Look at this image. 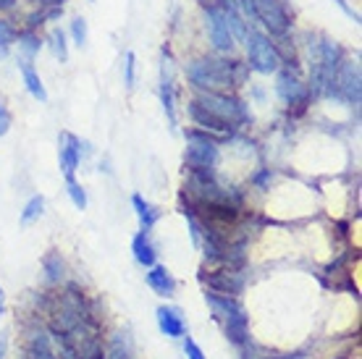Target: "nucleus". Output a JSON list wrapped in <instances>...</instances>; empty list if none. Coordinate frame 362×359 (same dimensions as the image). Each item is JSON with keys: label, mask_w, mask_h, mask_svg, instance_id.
<instances>
[{"label": "nucleus", "mask_w": 362, "mask_h": 359, "mask_svg": "<svg viewBox=\"0 0 362 359\" xmlns=\"http://www.w3.org/2000/svg\"><path fill=\"white\" fill-rule=\"evenodd\" d=\"M187 79L199 92H226L247 81V69L239 61L197 58L187 66Z\"/></svg>", "instance_id": "obj_1"}, {"label": "nucleus", "mask_w": 362, "mask_h": 359, "mask_svg": "<svg viewBox=\"0 0 362 359\" xmlns=\"http://www.w3.org/2000/svg\"><path fill=\"white\" fill-rule=\"evenodd\" d=\"M197 102L208 110V113H213V116H218L221 121L231 124L234 129L236 126L247 124V121H252V116H250V110H247L245 102H242L239 98L226 95V92H199Z\"/></svg>", "instance_id": "obj_2"}, {"label": "nucleus", "mask_w": 362, "mask_h": 359, "mask_svg": "<svg viewBox=\"0 0 362 359\" xmlns=\"http://www.w3.org/2000/svg\"><path fill=\"white\" fill-rule=\"evenodd\" d=\"M247 55H250V69L257 73H276L281 69V53L279 47L271 42V37H265L263 32L250 29L245 37Z\"/></svg>", "instance_id": "obj_3"}, {"label": "nucleus", "mask_w": 362, "mask_h": 359, "mask_svg": "<svg viewBox=\"0 0 362 359\" xmlns=\"http://www.w3.org/2000/svg\"><path fill=\"white\" fill-rule=\"evenodd\" d=\"M187 139H189V147H187L184 160L189 165V173H213L218 163V144L199 131H189Z\"/></svg>", "instance_id": "obj_4"}, {"label": "nucleus", "mask_w": 362, "mask_h": 359, "mask_svg": "<svg viewBox=\"0 0 362 359\" xmlns=\"http://www.w3.org/2000/svg\"><path fill=\"white\" fill-rule=\"evenodd\" d=\"M252 8L257 21L263 24L271 35H286L291 27V16L281 0H252Z\"/></svg>", "instance_id": "obj_5"}, {"label": "nucleus", "mask_w": 362, "mask_h": 359, "mask_svg": "<svg viewBox=\"0 0 362 359\" xmlns=\"http://www.w3.org/2000/svg\"><path fill=\"white\" fill-rule=\"evenodd\" d=\"M205 27H208L210 42L216 50L221 53H231L234 50V35H231V27L226 21V13L221 6H208L205 8Z\"/></svg>", "instance_id": "obj_6"}, {"label": "nucleus", "mask_w": 362, "mask_h": 359, "mask_svg": "<svg viewBox=\"0 0 362 359\" xmlns=\"http://www.w3.org/2000/svg\"><path fill=\"white\" fill-rule=\"evenodd\" d=\"M328 95H339L346 102L360 105V66L357 63H339Z\"/></svg>", "instance_id": "obj_7"}, {"label": "nucleus", "mask_w": 362, "mask_h": 359, "mask_svg": "<svg viewBox=\"0 0 362 359\" xmlns=\"http://www.w3.org/2000/svg\"><path fill=\"white\" fill-rule=\"evenodd\" d=\"M58 158H61V171L66 179H74V171L79 168L82 160V142L79 136H74L71 131H64L58 136Z\"/></svg>", "instance_id": "obj_8"}, {"label": "nucleus", "mask_w": 362, "mask_h": 359, "mask_svg": "<svg viewBox=\"0 0 362 359\" xmlns=\"http://www.w3.org/2000/svg\"><path fill=\"white\" fill-rule=\"evenodd\" d=\"M160 102H163L165 118L171 129L176 126V105H173V63L163 53V66H160Z\"/></svg>", "instance_id": "obj_9"}, {"label": "nucleus", "mask_w": 362, "mask_h": 359, "mask_svg": "<svg viewBox=\"0 0 362 359\" xmlns=\"http://www.w3.org/2000/svg\"><path fill=\"white\" fill-rule=\"evenodd\" d=\"M189 118L194 121V126L205 129V131H218V134H228V131L234 129L231 124H226V121H221L218 116L208 113V110L199 105L197 100H192V102H189Z\"/></svg>", "instance_id": "obj_10"}, {"label": "nucleus", "mask_w": 362, "mask_h": 359, "mask_svg": "<svg viewBox=\"0 0 362 359\" xmlns=\"http://www.w3.org/2000/svg\"><path fill=\"white\" fill-rule=\"evenodd\" d=\"M158 325H160V331L165 336H171V339H181L184 333H187V323H184V317L176 307H158Z\"/></svg>", "instance_id": "obj_11"}, {"label": "nucleus", "mask_w": 362, "mask_h": 359, "mask_svg": "<svg viewBox=\"0 0 362 359\" xmlns=\"http://www.w3.org/2000/svg\"><path fill=\"white\" fill-rule=\"evenodd\" d=\"M202 281H208L210 288H216L218 294H226V297H234V294H242V288H245V281L239 273H213V276H205Z\"/></svg>", "instance_id": "obj_12"}, {"label": "nucleus", "mask_w": 362, "mask_h": 359, "mask_svg": "<svg viewBox=\"0 0 362 359\" xmlns=\"http://www.w3.org/2000/svg\"><path fill=\"white\" fill-rule=\"evenodd\" d=\"M276 92H279V98L284 100V102L294 105V102H297V100L305 95V87H302V81H299L297 73L281 71L279 79H276Z\"/></svg>", "instance_id": "obj_13"}, {"label": "nucleus", "mask_w": 362, "mask_h": 359, "mask_svg": "<svg viewBox=\"0 0 362 359\" xmlns=\"http://www.w3.org/2000/svg\"><path fill=\"white\" fill-rule=\"evenodd\" d=\"M223 323H226L228 341L236 343V346H245V343H247V333H250V325H247V314H245V310H242V305L236 307L234 312L228 314Z\"/></svg>", "instance_id": "obj_14"}, {"label": "nucleus", "mask_w": 362, "mask_h": 359, "mask_svg": "<svg viewBox=\"0 0 362 359\" xmlns=\"http://www.w3.org/2000/svg\"><path fill=\"white\" fill-rule=\"evenodd\" d=\"M18 69H21V76H24V84H27L29 95H32L35 100H40V102H47L45 84H42V79H40V73L35 71L32 61H27V58H18Z\"/></svg>", "instance_id": "obj_15"}, {"label": "nucleus", "mask_w": 362, "mask_h": 359, "mask_svg": "<svg viewBox=\"0 0 362 359\" xmlns=\"http://www.w3.org/2000/svg\"><path fill=\"white\" fill-rule=\"evenodd\" d=\"M147 286L153 288L155 294H160V297H173V291H176V281H173V276L165 268L153 265L150 273H147Z\"/></svg>", "instance_id": "obj_16"}, {"label": "nucleus", "mask_w": 362, "mask_h": 359, "mask_svg": "<svg viewBox=\"0 0 362 359\" xmlns=\"http://www.w3.org/2000/svg\"><path fill=\"white\" fill-rule=\"evenodd\" d=\"M132 252H134V260L139 262V265H145V268H153L155 265V247L153 242L147 239L145 231H139V234L134 236V242H132Z\"/></svg>", "instance_id": "obj_17"}, {"label": "nucleus", "mask_w": 362, "mask_h": 359, "mask_svg": "<svg viewBox=\"0 0 362 359\" xmlns=\"http://www.w3.org/2000/svg\"><path fill=\"white\" fill-rule=\"evenodd\" d=\"M132 205H134V210H136V218H139V225H142V231H150L155 225V220H158V210H155L150 202H147L142 194H134L132 197Z\"/></svg>", "instance_id": "obj_18"}, {"label": "nucleus", "mask_w": 362, "mask_h": 359, "mask_svg": "<svg viewBox=\"0 0 362 359\" xmlns=\"http://www.w3.org/2000/svg\"><path fill=\"white\" fill-rule=\"evenodd\" d=\"M42 268H45L47 283H61V281H64L66 265H64V260H61V254H55V252L45 254V260H42Z\"/></svg>", "instance_id": "obj_19"}, {"label": "nucleus", "mask_w": 362, "mask_h": 359, "mask_svg": "<svg viewBox=\"0 0 362 359\" xmlns=\"http://www.w3.org/2000/svg\"><path fill=\"white\" fill-rule=\"evenodd\" d=\"M205 299H208V305H210V310H213V314H216V317H221V320H226L228 314L239 307V302L228 299L226 294H223V297H221V294H205Z\"/></svg>", "instance_id": "obj_20"}, {"label": "nucleus", "mask_w": 362, "mask_h": 359, "mask_svg": "<svg viewBox=\"0 0 362 359\" xmlns=\"http://www.w3.org/2000/svg\"><path fill=\"white\" fill-rule=\"evenodd\" d=\"M40 47H42V42H40V37H37V35H32V32L18 35V50L24 53V58H27V61H35L37 55H40Z\"/></svg>", "instance_id": "obj_21"}, {"label": "nucleus", "mask_w": 362, "mask_h": 359, "mask_svg": "<svg viewBox=\"0 0 362 359\" xmlns=\"http://www.w3.org/2000/svg\"><path fill=\"white\" fill-rule=\"evenodd\" d=\"M42 213H45V197H40V194H37V197L29 199L27 207L21 210V225L35 223V220L42 216Z\"/></svg>", "instance_id": "obj_22"}, {"label": "nucleus", "mask_w": 362, "mask_h": 359, "mask_svg": "<svg viewBox=\"0 0 362 359\" xmlns=\"http://www.w3.org/2000/svg\"><path fill=\"white\" fill-rule=\"evenodd\" d=\"M50 47H53L55 58H58L61 63L69 61V42H66L64 29H53V32H50Z\"/></svg>", "instance_id": "obj_23"}, {"label": "nucleus", "mask_w": 362, "mask_h": 359, "mask_svg": "<svg viewBox=\"0 0 362 359\" xmlns=\"http://www.w3.org/2000/svg\"><path fill=\"white\" fill-rule=\"evenodd\" d=\"M71 40L76 47H87V40H90V29H87V21L82 16H76L71 21Z\"/></svg>", "instance_id": "obj_24"}, {"label": "nucleus", "mask_w": 362, "mask_h": 359, "mask_svg": "<svg viewBox=\"0 0 362 359\" xmlns=\"http://www.w3.org/2000/svg\"><path fill=\"white\" fill-rule=\"evenodd\" d=\"M66 192H69V197H71V202H74L76 210H87V192H84L76 181L66 179Z\"/></svg>", "instance_id": "obj_25"}, {"label": "nucleus", "mask_w": 362, "mask_h": 359, "mask_svg": "<svg viewBox=\"0 0 362 359\" xmlns=\"http://www.w3.org/2000/svg\"><path fill=\"white\" fill-rule=\"evenodd\" d=\"M13 42H16V32H13V27H11L8 21L0 18V53H6Z\"/></svg>", "instance_id": "obj_26"}, {"label": "nucleus", "mask_w": 362, "mask_h": 359, "mask_svg": "<svg viewBox=\"0 0 362 359\" xmlns=\"http://www.w3.org/2000/svg\"><path fill=\"white\" fill-rule=\"evenodd\" d=\"M134 73H136V55L129 50L127 61H124V84H127L129 90L134 87Z\"/></svg>", "instance_id": "obj_27"}, {"label": "nucleus", "mask_w": 362, "mask_h": 359, "mask_svg": "<svg viewBox=\"0 0 362 359\" xmlns=\"http://www.w3.org/2000/svg\"><path fill=\"white\" fill-rule=\"evenodd\" d=\"M184 354H187V359H205L202 349H199V346L192 341V339H187V341H184Z\"/></svg>", "instance_id": "obj_28"}, {"label": "nucleus", "mask_w": 362, "mask_h": 359, "mask_svg": "<svg viewBox=\"0 0 362 359\" xmlns=\"http://www.w3.org/2000/svg\"><path fill=\"white\" fill-rule=\"evenodd\" d=\"M8 129H11V113H8V108L0 102V136L8 134Z\"/></svg>", "instance_id": "obj_29"}, {"label": "nucleus", "mask_w": 362, "mask_h": 359, "mask_svg": "<svg viewBox=\"0 0 362 359\" xmlns=\"http://www.w3.org/2000/svg\"><path fill=\"white\" fill-rule=\"evenodd\" d=\"M334 3H336V6H339L341 11H344V13H346L349 18H354V21H360V13H357V11H354L352 6L346 3V0H334Z\"/></svg>", "instance_id": "obj_30"}, {"label": "nucleus", "mask_w": 362, "mask_h": 359, "mask_svg": "<svg viewBox=\"0 0 362 359\" xmlns=\"http://www.w3.org/2000/svg\"><path fill=\"white\" fill-rule=\"evenodd\" d=\"M205 3H208V6H216V0H205Z\"/></svg>", "instance_id": "obj_31"}, {"label": "nucleus", "mask_w": 362, "mask_h": 359, "mask_svg": "<svg viewBox=\"0 0 362 359\" xmlns=\"http://www.w3.org/2000/svg\"><path fill=\"white\" fill-rule=\"evenodd\" d=\"M0 305H3V288H0Z\"/></svg>", "instance_id": "obj_32"}, {"label": "nucleus", "mask_w": 362, "mask_h": 359, "mask_svg": "<svg viewBox=\"0 0 362 359\" xmlns=\"http://www.w3.org/2000/svg\"><path fill=\"white\" fill-rule=\"evenodd\" d=\"M0 312H3V305H0Z\"/></svg>", "instance_id": "obj_33"}]
</instances>
